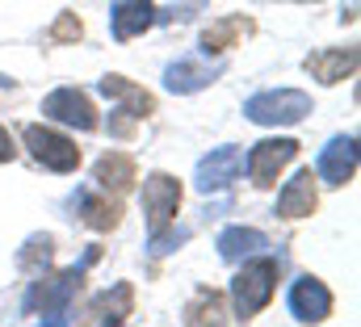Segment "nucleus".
<instances>
[{
	"label": "nucleus",
	"instance_id": "4",
	"mask_svg": "<svg viewBox=\"0 0 361 327\" xmlns=\"http://www.w3.org/2000/svg\"><path fill=\"white\" fill-rule=\"evenodd\" d=\"M25 147L34 152V160L47 164L51 172H72L80 164V147L72 139L47 130V126H25Z\"/></svg>",
	"mask_w": 361,
	"mask_h": 327
},
{
	"label": "nucleus",
	"instance_id": "23",
	"mask_svg": "<svg viewBox=\"0 0 361 327\" xmlns=\"http://www.w3.org/2000/svg\"><path fill=\"white\" fill-rule=\"evenodd\" d=\"M4 160H13V139L0 130V164H4Z\"/></svg>",
	"mask_w": 361,
	"mask_h": 327
},
{
	"label": "nucleus",
	"instance_id": "9",
	"mask_svg": "<svg viewBox=\"0 0 361 327\" xmlns=\"http://www.w3.org/2000/svg\"><path fill=\"white\" fill-rule=\"evenodd\" d=\"M353 172H357V139L353 135L349 139L341 135L319 152V176L328 185H345V180H353Z\"/></svg>",
	"mask_w": 361,
	"mask_h": 327
},
{
	"label": "nucleus",
	"instance_id": "21",
	"mask_svg": "<svg viewBox=\"0 0 361 327\" xmlns=\"http://www.w3.org/2000/svg\"><path fill=\"white\" fill-rule=\"evenodd\" d=\"M219 311H223L219 294H202V298L185 311V319H189V323H206V319H210V323H219Z\"/></svg>",
	"mask_w": 361,
	"mask_h": 327
},
{
	"label": "nucleus",
	"instance_id": "20",
	"mask_svg": "<svg viewBox=\"0 0 361 327\" xmlns=\"http://www.w3.org/2000/svg\"><path fill=\"white\" fill-rule=\"evenodd\" d=\"M252 34V21H244V17H223V21H214L206 34H202V47H206V55L210 51H231L240 38H248Z\"/></svg>",
	"mask_w": 361,
	"mask_h": 327
},
{
	"label": "nucleus",
	"instance_id": "8",
	"mask_svg": "<svg viewBox=\"0 0 361 327\" xmlns=\"http://www.w3.org/2000/svg\"><path fill=\"white\" fill-rule=\"evenodd\" d=\"M294 156H298V143L294 139H265V143H257L248 152V176L257 185H273L277 172L294 160Z\"/></svg>",
	"mask_w": 361,
	"mask_h": 327
},
{
	"label": "nucleus",
	"instance_id": "22",
	"mask_svg": "<svg viewBox=\"0 0 361 327\" xmlns=\"http://www.w3.org/2000/svg\"><path fill=\"white\" fill-rule=\"evenodd\" d=\"M80 34H85V25H80L72 13H63V17L51 25V42H80Z\"/></svg>",
	"mask_w": 361,
	"mask_h": 327
},
{
	"label": "nucleus",
	"instance_id": "11",
	"mask_svg": "<svg viewBox=\"0 0 361 327\" xmlns=\"http://www.w3.org/2000/svg\"><path fill=\"white\" fill-rule=\"evenodd\" d=\"M307 72L319 84L349 80V76L357 72V51H353V47H349V51H315V55H307Z\"/></svg>",
	"mask_w": 361,
	"mask_h": 327
},
{
	"label": "nucleus",
	"instance_id": "19",
	"mask_svg": "<svg viewBox=\"0 0 361 327\" xmlns=\"http://www.w3.org/2000/svg\"><path fill=\"white\" fill-rule=\"evenodd\" d=\"M76 210H80V218L89 223L92 231H114V227H118V218H122V210H118L114 202L97 197V193H89V189H80V193H76Z\"/></svg>",
	"mask_w": 361,
	"mask_h": 327
},
{
	"label": "nucleus",
	"instance_id": "2",
	"mask_svg": "<svg viewBox=\"0 0 361 327\" xmlns=\"http://www.w3.org/2000/svg\"><path fill=\"white\" fill-rule=\"evenodd\" d=\"M273 290H277V260L269 256H248L244 260V269L235 273V281H231V298H235V315L240 319H252V315H261L265 307H269Z\"/></svg>",
	"mask_w": 361,
	"mask_h": 327
},
{
	"label": "nucleus",
	"instance_id": "12",
	"mask_svg": "<svg viewBox=\"0 0 361 327\" xmlns=\"http://www.w3.org/2000/svg\"><path fill=\"white\" fill-rule=\"evenodd\" d=\"M152 21H156V4H152V0H122V4L114 8V38H118V42H130V38H139Z\"/></svg>",
	"mask_w": 361,
	"mask_h": 327
},
{
	"label": "nucleus",
	"instance_id": "6",
	"mask_svg": "<svg viewBox=\"0 0 361 327\" xmlns=\"http://www.w3.org/2000/svg\"><path fill=\"white\" fill-rule=\"evenodd\" d=\"M42 113L63 122V126H76V130H92L97 126V109L80 88H55L47 101H42Z\"/></svg>",
	"mask_w": 361,
	"mask_h": 327
},
{
	"label": "nucleus",
	"instance_id": "3",
	"mask_svg": "<svg viewBox=\"0 0 361 327\" xmlns=\"http://www.w3.org/2000/svg\"><path fill=\"white\" fill-rule=\"evenodd\" d=\"M244 113L257 122V126H294L311 113V97L298 92V88H269V92H257Z\"/></svg>",
	"mask_w": 361,
	"mask_h": 327
},
{
	"label": "nucleus",
	"instance_id": "17",
	"mask_svg": "<svg viewBox=\"0 0 361 327\" xmlns=\"http://www.w3.org/2000/svg\"><path fill=\"white\" fill-rule=\"evenodd\" d=\"M92 180H97L101 189L122 193V189H130V180H135V160H130V156H122V152H109V156H101V160H97Z\"/></svg>",
	"mask_w": 361,
	"mask_h": 327
},
{
	"label": "nucleus",
	"instance_id": "14",
	"mask_svg": "<svg viewBox=\"0 0 361 327\" xmlns=\"http://www.w3.org/2000/svg\"><path fill=\"white\" fill-rule=\"evenodd\" d=\"M101 92H105V97H114V101H122V109H126V113H135V118L156 113V97H152V92H143V88H135V84L122 80V76H105V80H101Z\"/></svg>",
	"mask_w": 361,
	"mask_h": 327
},
{
	"label": "nucleus",
	"instance_id": "1",
	"mask_svg": "<svg viewBox=\"0 0 361 327\" xmlns=\"http://www.w3.org/2000/svg\"><path fill=\"white\" fill-rule=\"evenodd\" d=\"M92 260H97V252H89L76 269H68V273H59V277H38V281L30 285V294H25V311H30V315H42L47 323H59L63 311H68V302H72V294L80 290V281H85V273H89Z\"/></svg>",
	"mask_w": 361,
	"mask_h": 327
},
{
	"label": "nucleus",
	"instance_id": "5",
	"mask_svg": "<svg viewBox=\"0 0 361 327\" xmlns=\"http://www.w3.org/2000/svg\"><path fill=\"white\" fill-rule=\"evenodd\" d=\"M177 206H180V185L169 176V172H156V176H147V180H143V210H147L152 235H156V231H164V227L173 223Z\"/></svg>",
	"mask_w": 361,
	"mask_h": 327
},
{
	"label": "nucleus",
	"instance_id": "18",
	"mask_svg": "<svg viewBox=\"0 0 361 327\" xmlns=\"http://www.w3.org/2000/svg\"><path fill=\"white\" fill-rule=\"evenodd\" d=\"M214 76H219V68H206V63L180 59V63H173V68L164 72V84H169L173 92H197V88L214 84Z\"/></svg>",
	"mask_w": 361,
	"mask_h": 327
},
{
	"label": "nucleus",
	"instance_id": "10",
	"mask_svg": "<svg viewBox=\"0 0 361 327\" xmlns=\"http://www.w3.org/2000/svg\"><path fill=\"white\" fill-rule=\"evenodd\" d=\"M235 172H240V152L235 147H219V152H210L206 160L197 164V189L202 193H214V189L231 185Z\"/></svg>",
	"mask_w": 361,
	"mask_h": 327
},
{
	"label": "nucleus",
	"instance_id": "7",
	"mask_svg": "<svg viewBox=\"0 0 361 327\" xmlns=\"http://www.w3.org/2000/svg\"><path fill=\"white\" fill-rule=\"evenodd\" d=\"M290 315H294L298 323H319V319H328V315H332V294H328V285L315 281V277H298V281L290 285Z\"/></svg>",
	"mask_w": 361,
	"mask_h": 327
},
{
	"label": "nucleus",
	"instance_id": "13",
	"mask_svg": "<svg viewBox=\"0 0 361 327\" xmlns=\"http://www.w3.org/2000/svg\"><path fill=\"white\" fill-rule=\"evenodd\" d=\"M315 210V180L311 172H298L294 180H286L281 197H277V214L281 218H307Z\"/></svg>",
	"mask_w": 361,
	"mask_h": 327
},
{
	"label": "nucleus",
	"instance_id": "15",
	"mask_svg": "<svg viewBox=\"0 0 361 327\" xmlns=\"http://www.w3.org/2000/svg\"><path fill=\"white\" fill-rule=\"evenodd\" d=\"M265 247H269V240L261 231H252V227H227L219 235V256L223 260H248V256H257Z\"/></svg>",
	"mask_w": 361,
	"mask_h": 327
},
{
	"label": "nucleus",
	"instance_id": "16",
	"mask_svg": "<svg viewBox=\"0 0 361 327\" xmlns=\"http://www.w3.org/2000/svg\"><path fill=\"white\" fill-rule=\"evenodd\" d=\"M130 307H135V290L122 281V285H114V294H101L89 307V323H122L130 315Z\"/></svg>",
	"mask_w": 361,
	"mask_h": 327
}]
</instances>
